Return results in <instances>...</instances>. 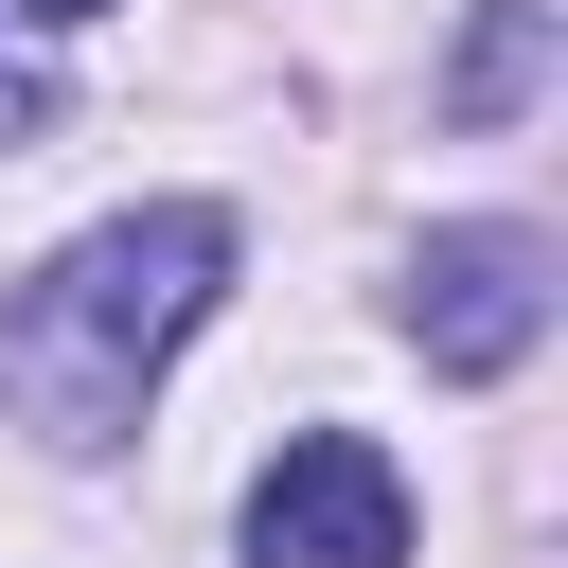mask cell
Wrapping results in <instances>:
<instances>
[{
	"mask_svg": "<svg viewBox=\"0 0 568 568\" xmlns=\"http://www.w3.org/2000/svg\"><path fill=\"white\" fill-rule=\"evenodd\" d=\"M213 284H231V213H213V195H160V213H106L89 248H53V266L18 284V320H0L18 426H36V444H106V426L142 408V373L213 320Z\"/></svg>",
	"mask_w": 568,
	"mask_h": 568,
	"instance_id": "obj_1",
	"label": "cell"
},
{
	"mask_svg": "<svg viewBox=\"0 0 568 568\" xmlns=\"http://www.w3.org/2000/svg\"><path fill=\"white\" fill-rule=\"evenodd\" d=\"M248 550H266V568H408V479H390V444L302 426V444L248 479Z\"/></svg>",
	"mask_w": 568,
	"mask_h": 568,
	"instance_id": "obj_2",
	"label": "cell"
},
{
	"mask_svg": "<svg viewBox=\"0 0 568 568\" xmlns=\"http://www.w3.org/2000/svg\"><path fill=\"white\" fill-rule=\"evenodd\" d=\"M408 337H426V373H515V355L550 337V248H532L515 213L426 231V266H408Z\"/></svg>",
	"mask_w": 568,
	"mask_h": 568,
	"instance_id": "obj_3",
	"label": "cell"
},
{
	"mask_svg": "<svg viewBox=\"0 0 568 568\" xmlns=\"http://www.w3.org/2000/svg\"><path fill=\"white\" fill-rule=\"evenodd\" d=\"M36 18H106V0H36Z\"/></svg>",
	"mask_w": 568,
	"mask_h": 568,
	"instance_id": "obj_4",
	"label": "cell"
}]
</instances>
